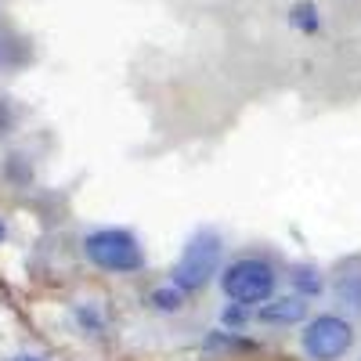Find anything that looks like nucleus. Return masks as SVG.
<instances>
[{
    "instance_id": "9d476101",
    "label": "nucleus",
    "mask_w": 361,
    "mask_h": 361,
    "mask_svg": "<svg viewBox=\"0 0 361 361\" xmlns=\"http://www.w3.org/2000/svg\"><path fill=\"white\" fill-rule=\"evenodd\" d=\"M250 318H257V311L253 307H243V304H228L224 311H221V325L228 329V333H238Z\"/></svg>"
},
{
    "instance_id": "39448f33",
    "label": "nucleus",
    "mask_w": 361,
    "mask_h": 361,
    "mask_svg": "<svg viewBox=\"0 0 361 361\" xmlns=\"http://www.w3.org/2000/svg\"><path fill=\"white\" fill-rule=\"evenodd\" d=\"M311 318V304L304 296H271L267 304L257 307V322L260 325H275V329H289V325H304Z\"/></svg>"
},
{
    "instance_id": "1a4fd4ad",
    "label": "nucleus",
    "mask_w": 361,
    "mask_h": 361,
    "mask_svg": "<svg viewBox=\"0 0 361 361\" xmlns=\"http://www.w3.org/2000/svg\"><path fill=\"white\" fill-rule=\"evenodd\" d=\"M289 25L300 29V33H318V29H322L318 4H311V0H300V4H293V8H289Z\"/></svg>"
},
{
    "instance_id": "6e6552de",
    "label": "nucleus",
    "mask_w": 361,
    "mask_h": 361,
    "mask_svg": "<svg viewBox=\"0 0 361 361\" xmlns=\"http://www.w3.org/2000/svg\"><path fill=\"white\" fill-rule=\"evenodd\" d=\"M185 300H188V293H180L173 282H166L148 293V307L159 314H177V311H185Z\"/></svg>"
},
{
    "instance_id": "f03ea898",
    "label": "nucleus",
    "mask_w": 361,
    "mask_h": 361,
    "mask_svg": "<svg viewBox=\"0 0 361 361\" xmlns=\"http://www.w3.org/2000/svg\"><path fill=\"white\" fill-rule=\"evenodd\" d=\"M221 293L228 304H243V307H260L271 296L279 293V271L264 257H238L231 264H224L221 271Z\"/></svg>"
},
{
    "instance_id": "f8f14e48",
    "label": "nucleus",
    "mask_w": 361,
    "mask_h": 361,
    "mask_svg": "<svg viewBox=\"0 0 361 361\" xmlns=\"http://www.w3.org/2000/svg\"><path fill=\"white\" fill-rule=\"evenodd\" d=\"M0 238H4V224H0Z\"/></svg>"
},
{
    "instance_id": "0eeeda50",
    "label": "nucleus",
    "mask_w": 361,
    "mask_h": 361,
    "mask_svg": "<svg viewBox=\"0 0 361 361\" xmlns=\"http://www.w3.org/2000/svg\"><path fill=\"white\" fill-rule=\"evenodd\" d=\"M289 282H293V293L304 296V300H314L322 289H325V279L314 264H293L289 271Z\"/></svg>"
},
{
    "instance_id": "7ed1b4c3",
    "label": "nucleus",
    "mask_w": 361,
    "mask_h": 361,
    "mask_svg": "<svg viewBox=\"0 0 361 361\" xmlns=\"http://www.w3.org/2000/svg\"><path fill=\"white\" fill-rule=\"evenodd\" d=\"M83 257L109 275H137L145 267V246L130 228H94L83 235Z\"/></svg>"
},
{
    "instance_id": "20e7f679",
    "label": "nucleus",
    "mask_w": 361,
    "mask_h": 361,
    "mask_svg": "<svg viewBox=\"0 0 361 361\" xmlns=\"http://www.w3.org/2000/svg\"><path fill=\"white\" fill-rule=\"evenodd\" d=\"M354 347V322L325 311L304 322L300 329V350L307 354V361H343Z\"/></svg>"
},
{
    "instance_id": "9b49d317",
    "label": "nucleus",
    "mask_w": 361,
    "mask_h": 361,
    "mask_svg": "<svg viewBox=\"0 0 361 361\" xmlns=\"http://www.w3.org/2000/svg\"><path fill=\"white\" fill-rule=\"evenodd\" d=\"M11 361H44V357H37V354H18V357H11Z\"/></svg>"
},
{
    "instance_id": "ddd939ff",
    "label": "nucleus",
    "mask_w": 361,
    "mask_h": 361,
    "mask_svg": "<svg viewBox=\"0 0 361 361\" xmlns=\"http://www.w3.org/2000/svg\"><path fill=\"white\" fill-rule=\"evenodd\" d=\"M0 58H4V47H0Z\"/></svg>"
},
{
    "instance_id": "423d86ee",
    "label": "nucleus",
    "mask_w": 361,
    "mask_h": 361,
    "mask_svg": "<svg viewBox=\"0 0 361 361\" xmlns=\"http://www.w3.org/2000/svg\"><path fill=\"white\" fill-rule=\"evenodd\" d=\"M333 296H336V304L347 314L361 318V271H347V275H340L336 286H333Z\"/></svg>"
},
{
    "instance_id": "f257e3e1",
    "label": "nucleus",
    "mask_w": 361,
    "mask_h": 361,
    "mask_svg": "<svg viewBox=\"0 0 361 361\" xmlns=\"http://www.w3.org/2000/svg\"><path fill=\"white\" fill-rule=\"evenodd\" d=\"M224 271V238L214 228H199L188 235V243L180 246L173 267H170V282L180 293H202L214 279H221Z\"/></svg>"
}]
</instances>
